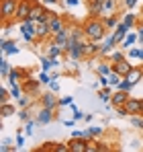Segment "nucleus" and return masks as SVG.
Returning <instances> with one entry per match:
<instances>
[{
    "instance_id": "1",
    "label": "nucleus",
    "mask_w": 143,
    "mask_h": 152,
    "mask_svg": "<svg viewBox=\"0 0 143 152\" xmlns=\"http://www.w3.org/2000/svg\"><path fill=\"white\" fill-rule=\"evenodd\" d=\"M104 23H100V21H94V19H90V21H86L84 23V33H86V37L90 39V41H100L102 37H104Z\"/></svg>"
},
{
    "instance_id": "2",
    "label": "nucleus",
    "mask_w": 143,
    "mask_h": 152,
    "mask_svg": "<svg viewBox=\"0 0 143 152\" xmlns=\"http://www.w3.org/2000/svg\"><path fill=\"white\" fill-rule=\"evenodd\" d=\"M17 10H19V0H2L0 12H2V19H4L6 23L17 17Z\"/></svg>"
},
{
    "instance_id": "3",
    "label": "nucleus",
    "mask_w": 143,
    "mask_h": 152,
    "mask_svg": "<svg viewBox=\"0 0 143 152\" xmlns=\"http://www.w3.org/2000/svg\"><path fill=\"white\" fill-rule=\"evenodd\" d=\"M31 10H33V2L31 0H23L19 2V10H17V21H27L31 17Z\"/></svg>"
},
{
    "instance_id": "4",
    "label": "nucleus",
    "mask_w": 143,
    "mask_h": 152,
    "mask_svg": "<svg viewBox=\"0 0 143 152\" xmlns=\"http://www.w3.org/2000/svg\"><path fill=\"white\" fill-rule=\"evenodd\" d=\"M131 70H133V66H131V64H129L127 60H121V62H115V64H113V72L121 74L123 78H125L127 74H129Z\"/></svg>"
},
{
    "instance_id": "5",
    "label": "nucleus",
    "mask_w": 143,
    "mask_h": 152,
    "mask_svg": "<svg viewBox=\"0 0 143 152\" xmlns=\"http://www.w3.org/2000/svg\"><path fill=\"white\" fill-rule=\"evenodd\" d=\"M86 150H88L86 138H74L70 142V152H86Z\"/></svg>"
},
{
    "instance_id": "6",
    "label": "nucleus",
    "mask_w": 143,
    "mask_h": 152,
    "mask_svg": "<svg viewBox=\"0 0 143 152\" xmlns=\"http://www.w3.org/2000/svg\"><path fill=\"white\" fill-rule=\"evenodd\" d=\"M45 15H47V10H45V6L43 4H33V10H31V19L33 21H43L45 19Z\"/></svg>"
},
{
    "instance_id": "7",
    "label": "nucleus",
    "mask_w": 143,
    "mask_h": 152,
    "mask_svg": "<svg viewBox=\"0 0 143 152\" xmlns=\"http://www.w3.org/2000/svg\"><path fill=\"white\" fill-rule=\"evenodd\" d=\"M127 101H129V91H121L119 88V93L113 95V107H121V105H125Z\"/></svg>"
},
{
    "instance_id": "8",
    "label": "nucleus",
    "mask_w": 143,
    "mask_h": 152,
    "mask_svg": "<svg viewBox=\"0 0 143 152\" xmlns=\"http://www.w3.org/2000/svg\"><path fill=\"white\" fill-rule=\"evenodd\" d=\"M70 56L74 58V60H78L80 56H84V45L82 43H78V41H70Z\"/></svg>"
},
{
    "instance_id": "9",
    "label": "nucleus",
    "mask_w": 143,
    "mask_h": 152,
    "mask_svg": "<svg viewBox=\"0 0 143 152\" xmlns=\"http://www.w3.org/2000/svg\"><path fill=\"white\" fill-rule=\"evenodd\" d=\"M125 107H127V111H129L131 115L141 113V101H137V99H129V101L125 103Z\"/></svg>"
},
{
    "instance_id": "10",
    "label": "nucleus",
    "mask_w": 143,
    "mask_h": 152,
    "mask_svg": "<svg viewBox=\"0 0 143 152\" xmlns=\"http://www.w3.org/2000/svg\"><path fill=\"white\" fill-rule=\"evenodd\" d=\"M41 103H43V107H47V109H55V105H59V101H57L51 93L43 95V97H41Z\"/></svg>"
},
{
    "instance_id": "11",
    "label": "nucleus",
    "mask_w": 143,
    "mask_h": 152,
    "mask_svg": "<svg viewBox=\"0 0 143 152\" xmlns=\"http://www.w3.org/2000/svg\"><path fill=\"white\" fill-rule=\"evenodd\" d=\"M125 78H127L131 84H137V82H139V80L143 78V72H141V70H137V68H133V70H131L129 74L125 76Z\"/></svg>"
},
{
    "instance_id": "12",
    "label": "nucleus",
    "mask_w": 143,
    "mask_h": 152,
    "mask_svg": "<svg viewBox=\"0 0 143 152\" xmlns=\"http://www.w3.org/2000/svg\"><path fill=\"white\" fill-rule=\"evenodd\" d=\"M21 76H27V70H10L6 78L10 80V84H17V82L21 80Z\"/></svg>"
},
{
    "instance_id": "13",
    "label": "nucleus",
    "mask_w": 143,
    "mask_h": 152,
    "mask_svg": "<svg viewBox=\"0 0 143 152\" xmlns=\"http://www.w3.org/2000/svg\"><path fill=\"white\" fill-rule=\"evenodd\" d=\"M51 111H53V109H47V107H45L43 111H39V117H37V121H39V124H49V121L53 119Z\"/></svg>"
},
{
    "instance_id": "14",
    "label": "nucleus",
    "mask_w": 143,
    "mask_h": 152,
    "mask_svg": "<svg viewBox=\"0 0 143 152\" xmlns=\"http://www.w3.org/2000/svg\"><path fill=\"white\" fill-rule=\"evenodd\" d=\"M47 33H51L49 25L45 23V21H39V23H37V37H39V39H43Z\"/></svg>"
},
{
    "instance_id": "15",
    "label": "nucleus",
    "mask_w": 143,
    "mask_h": 152,
    "mask_svg": "<svg viewBox=\"0 0 143 152\" xmlns=\"http://www.w3.org/2000/svg\"><path fill=\"white\" fill-rule=\"evenodd\" d=\"M115 45H117V37H115V35H110V37L106 39V43L102 45V50H100V51H102V53H110Z\"/></svg>"
},
{
    "instance_id": "16",
    "label": "nucleus",
    "mask_w": 143,
    "mask_h": 152,
    "mask_svg": "<svg viewBox=\"0 0 143 152\" xmlns=\"http://www.w3.org/2000/svg\"><path fill=\"white\" fill-rule=\"evenodd\" d=\"M0 48H2L4 53H17V51H19V48H17V43H14V41H2V45H0Z\"/></svg>"
},
{
    "instance_id": "17",
    "label": "nucleus",
    "mask_w": 143,
    "mask_h": 152,
    "mask_svg": "<svg viewBox=\"0 0 143 152\" xmlns=\"http://www.w3.org/2000/svg\"><path fill=\"white\" fill-rule=\"evenodd\" d=\"M102 6H104V0H92V4H90L92 15H102Z\"/></svg>"
},
{
    "instance_id": "18",
    "label": "nucleus",
    "mask_w": 143,
    "mask_h": 152,
    "mask_svg": "<svg viewBox=\"0 0 143 152\" xmlns=\"http://www.w3.org/2000/svg\"><path fill=\"white\" fill-rule=\"evenodd\" d=\"M127 29H129V27L125 25V23L117 27V31H115V37H117V41H121V39H125V37H127Z\"/></svg>"
},
{
    "instance_id": "19",
    "label": "nucleus",
    "mask_w": 143,
    "mask_h": 152,
    "mask_svg": "<svg viewBox=\"0 0 143 152\" xmlns=\"http://www.w3.org/2000/svg\"><path fill=\"white\" fill-rule=\"evenodd\" d=\"M21 95H23V93H21L19 82H17V84H10V97H12V99H21Z\"/></svg>"
},
{
    "instance_id": "20",
    "label": "nucleus",
    "mask_w": 143,
    "mask_h": 152,
    "mask_svg": "<svg viewBox=\"0 0 143 152\" xmlns=\"http://www.w3.org/2000/svg\"><path fill=\"white\" fill-rule=\"evenodd\" d=\"M135 39H137V35H133V33H129L125 39H123V48H127L129 50V45H133L135 43Z\"/></svg>"
},
{
    "instance_id": "21",
    "label": "nucleus",
    "mask_w": 143,
    "mask_h": 152,
    "mask_svg": "<svg viewBox=\"0 0 143 152\" xmlns=\"http://www.w3.org/2000/svg\"><path fill=\"white\" fill-rule=\"evenodd\" d=\"M61 51H64V50H61V48H59L57 43H53V45L49 48V58H57V56H59Z\"/></svg>"
},
{
    "instance_id": "22",
    "label": "nucleus",
    "mask_w": 143,
    "mask_h": 152,
    "mask_svg": "<svg viewBox=\"0 0 143 152\" xmlns=\"http://www.w3.org/2000/svg\"><path fill=\"white\" fill-rule=\"evenodd\" d=\"M115 8V0H104V6H102V15H110L108 10Z\"/></svg>"
},
{
    "instance_id": "23",
    "label": "nucleus",
    "mask_w": 143,
    "mask_h": 152,
    "mask_svg": "<svg viewBox=\"0 0 143 152\" xmlns=\"http://www.w3.org/2000/svg\"><path fill=\"white\" fill-rule=\"evenodd\" d=\"M12 113H14V107H12V105H8V103L2 105V117H8V115H12Z\"/></svg>"
},
{
    "instance_id": "24",
    "label": "nucleus",
    "mask_w": 143,
    "mask_h": 152,
    "mask_svg": "<svg viewBox=\"0 0 143 152\" xmlns=\"http://www.w3.org/2000/svg\"><path fill=\"white\" fill-rule=\"evenodd\" d=\"M8 72H10V68H8V62H6V60H2V62H0V74L6 78V76H8Z\"/></svg>"
},
{
    "instance_id": "25",
    "label": "nucleus",
    "mask_w": 143,
    "mask_h": 152,
    "mask_svg": "<svg viewBox=\"0 0 143 152\" xmlns=\"http://www.w3.org/2000/svg\"><path fill=\"white\" fill-rule=\"evenodd\" d=\"M37 86H39V82L37 80H29V82H25V91H37Z\"/></svg>"
},
{
    "instance_id": "26",
    "label": "nucleus",
    "mask_w": 143,
    "mask_h": 152,
    "mask_svg": "<svg viewBox=\"0 0 143 152\" xmlns=\"http://www.w3.org/2000/svg\"><path fill=\"white\" fill-rule=\"evenodd\" d=\"M104 27H108V29L117 27V17H115V15H113V17H106V21H104Z\"/></svg>"
},
{
    "instance_id": "27",
    "label": "nucleus",
    "mask_w": 143,
    "mask_h": 152,
    "mask_svg": "<svg viewBox=\"0 0 143 152\" xmlns=\"http://www.w3.org/2000/svg\"><path fill=\"white\" fill-rule=\"evenodd\" d=\"M119 88H121V91H131V88H133V84H131L127 78H123V80H121V84H119Z\"/></svg>"
},
{
    "instance_id": "28",
    "label": "nucleus",
    "mask_w": 143,
    "mask_h": 152,
    "mask_svg": "<svg viewBox=\"0 0 143 152\" xmlns=\"http://www.w3.org/2000/svg\"><path fill=\"white\" fill-rule=\"evenodd\" d=\"M33 127H35V121H27V126H25V134H27V136H33Z\"/></svg>"
},
{
    "instance_id": "29",
    "label": "nucleus",
    "mask_w": 143,
    "mask_h": 152,
    "mask_svg": "<svg viewBox=\"0 0 143 152\" xmlns=\"http://www.w3.org/2000/svg\"><path fill=\"white\" fill-rule=\"evenodd\" d=\"M98 95H100V99H102L104 103H108V101H110V95H108V88H104V91H100Z\"/></svg>"
},
{
    "instance_id": "30",
    "label": "nucleus",
    "mask_w": 143,
    "mask_h": 152,
    "mask_svg": "<svg viewBox=\"0 0 143 152\" xmlns=\"http://www.w3.org/2000/svg\"><path fill=\"white\" fill-rule=\"evenodd\" d=\"M6 101H8V91H6V88H2V91H0V103H2V105H6Z\"/></svg>"
},
{
    "instance_id": "31",
    "label": "nucleus",
    "mask_w": 143,
    "mask_h": 152,
    "mask_svg": "<svg viewBox=\"0 0 143 152\" xmlns=\"http://www.w3.org/2000/svg\"><path fill=\"white\" fill-rule=\"evenodd\" d=\"M113 68L110 66H106V64H102V66H98V74H108Z\"/></svg>"
},
{
    "instance_id": "32",
    "label": "nucleus",
    "mask_w": 143,
    "mask_h": 152,
    "mask_svg": "<svg viewBox=\"0 0 143 152\" xmlns=\"http://www.w3.org/2000/svg\"><path fill=\"white\" fill-rule=\"evenodd\" d=\"M39 78H41V82H43V84H49V82H51V80H53V78H51V76H49L47 72H45V70H43V74L39 76Z\"/></svg>"
},
{
    "instance_id": "33",
    "label": "nucleus",
    "mask_w": 143,
    "mask_h": 152,
    "mask_svg": "<svg viewBox=\"0 0 143 152\" xmlns=\"http://www.w3.org/2000/svg\"><path fill=\"white\" fill-rule=\"evenodd\" d=\"M123 23L131 29V27H133V23H135V17H133V15H129V17H125V21H123Z\"/></svg>"
},
{
    "instance_id": "34",
    "label": "nucleus",
    "mask_w": 143,
    "mask_h": 152,
    "mask_svg": "<svg viewBox=\"0 0 143 152\" xmlns=\"http://www.w3.org/2000/svg\"><path fill=\"white\" fill-rule=\"evenodd\" d=\"M110 58H113V60H115V62H121V60H125V58H123V53H121V51H110Z\"/></svg>"
},
{
    "instance_id": "35",
    "label": "nucleus",
    "mask_w": 143,
    "mask_h": 152,
    "mask_svg": "<svg viewBox=\"0 0 143 152\" xmlns=\"http://www.w3.org/2000/svg\"><path fill=\"white\" fill-rule=\"evenodd\" d=\"M53 150H55V152H68V150H70V144H59V146H55Z\"/></svg>"
},
{
    "instance_id": "36",
    "label": "nucleus",
    "mask_w": 143,
    "mask_h": 152,
    "mask_svg": "<svg viewBox=\"0 0 143 152\" xmlns=\"http://www.w3.org/2000/svg\"><path fill=\"white\" fill-rule=\"evenodd\" d=\"M72 111H74V119H82V117H84V113H82L78 107H72Z\"/></svg>"
},
{
    "instance_id": "37",
    "label": "nucleus",
    "mask_w": 143,
    "mask_h": 152,
    "mask_svg": "<svg viewBox=\"0 0 143 152\" xmlns=\"http://www.w3.org/2000/svg\"><path fill=\"white\" fill-rule=\"evenodd\" d=\"M131 124H133L135 127H139V129H143V119H139V117H133Z\"/></svg>"
},
{
    "instance_id": "38",
    "label": "nucleus",
    "mask_w": 143,
    "mask_h": 152,
    "mask_svg": "<svg viewBox=\"0 0 143 152\" xmlns=\"http://www.w3.org/2000/svg\"><path fill=\"white\" fill-rule=\"evenodd\" d=\"M88 132H90L92 136H98V134H102V127H90Z\"/></svg>"
},
{
    "instance_id": "39",
    "label": "nucleus",
    "mask_w": 143,
    "mask_h": 152,
    "mask_svg": "<svg viewBox=\"0 0 143 152\" xmlns=\"http://www.w3.org/2000/svg\"><path fill=\"white\" fill-rule=\"evenodd\" d=\"M59 105L64 107V105H72V97H64L61 101H59Z\"/></svg>"
},
{
    "instance_id": "40",
    "label": "nucleus",
    "mask_w": 143,
    "mask_h": 152,
    "mask_svg": "<svg viewBox=\"0 0 143 152\" xmlns=\"http://www.w3.org/2000/svg\"><path fill=\"white\" fill-rule=\"evenodd\" d=\"M100 84H104V86H108L110 82H108V78H106V74H100Z\"/></svg>"
},
{
    "instance_id": "41",
    "label": "nucleus",
    "mask_w": 143,
    "mask_h": 152,
    "mask_svg": "<svg viewBox=\"0 0 143 152\" xmlns=\"http://www.w3.org/2000/svg\"><path fill=\"white\" fill-rule=\"evenodd\" d=\"M19 117H21L23 121H29V113H27V111H19Z\"/></svg>"
},
{
    "instance_id": "42",
    "label": "nucleus",
    "mask_w": 143,
    "mask_h": 152,
    "mask_svg": "<svg viewBox=\"0 0 143 152\" xmlns=\"http://www.w3.org/2000/svg\"><path fill=\"white\" fill-rule=\"evenodd\" d=\"M49 88H51V91H53V93H55V91H57V88H59V84H57V82H55V80H51V82H49Z\"/></svg>"
},
{
    "instance_id": "43",
    "label": "nucleus",
    "mask_w": 143,
    "mask_h": 152,
    "mask_svg": "<svg viewBox=\"0 0 143 152\" xmlns=\"http://www.w3.org/2000/svg\"><path fill=\"white\" fill-rule=\"evenodd\" d=\"M27 103H29V97H21V99H19V105H27Z\"/></svg>"
},
{
    "instance_id": "44",
    "label": "nucleus",
    "mask_w": 143,
    "mask_h": 152,
    "mask_svg": "<svg viewBox=\"0 0 143 152\" xmlns=\"http://www.w3.org/2000/svg\"><path fill=\"white\" fill-rule=\"evenodd\" d=\"M25 144V138L23 136H19V138H17V146H23Z\"/></svg>"
},
{
    "instance_id": "45",
    "label": "nucleus",
    "mask_w": 143,
    "mask_h": 152,
    "mask_svg": "<svg viewBox=\"0 0 143 152\" xmlns=\"http://www.w3.org/2000/svg\"><path fill=\"white\" fill-rule=\"evenodd\" d=\"M135 2H137V0H127V6H129V8H133V6H135Z\"/></svg>"
},
{
    "instance_id": "46",
    "label": "nucleus",
    "mask_w": 143,
    "mask_h": 152,
    "mask_svg": "<svg viewBox=\"0 0 143 152\" xmlns=\"http://www.w3.org/2000/svg\"><path fill=\"white\" fill-rule=\"evenodd\" d=\"M78 4V0H68V6H76Z\"/></svg>"
},
{
    "instance_id": "47",
    "label": "nucleus",
    "mask_w": 143,
    "mask_h": 152,
    "mask_svg": "<svg viewBox=\"0 0 143 152\" xmlns=\"http://www.w3.org/2000/svg\"><path fill=\"white\" fill-rule=\"evenodd\" d=\"M139 39L143 41V27H139Z\"/></svg>"
},
{
    "instance_id": "48",
    "label": "nucleus",
    "mask_w": 143,
    "mask_h": 152,
    "mask_svg": "<svg viewBox=\"0 0 143 152\" xmlns=\"http://www.w3.org/2000/svg\"><path fill=\"white\" fill-rule=\"evenodd\" d=\"M53 2H57V0H43V4H53Z\"/></svg>"
},
{
    "instance_id": "49",
    "label": "nucleus",
    "mask_w": 143,
    "mask_h": 152,
    "mask_svg": "<svg viewBox=\"0 0 143 152\" xmlns=\"http://www.w3.org/2000/svg\"><path fill=\"white\" fill-rule=\"evenodd\" d=\"M141 115H143V101H141Z\"/></svg>"
}]
</instances>
